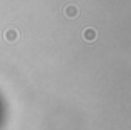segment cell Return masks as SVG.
<instances>
[{"mask_svg": "<svg viewBox=\"0 0 131 130\" xmlns=\"http://www.w3.org/2000/svg\"><path fill=\"white\" fill-rule=\"evenodd\" d=\"M81 35H83V40L85 42H95L96 39H98V32H96V29H93V27H86V29L83 30V33H81Z\"/></svg>", "mask_w": 131, "mask_h": 130, "instance_id": "3", "label": "cell"}, {"mask_svg": "<svg viewBox=\"0 0 131 130\" xmlns=\"http://www.w3.org/2000/svg\"><path fill=\"white\" fill-rule=\"evenodd\" d=\"M3 39H5L8 43H15L17 40L20 39V32L17 29H7L5 33H3Z\"/></svg>", "mask_w": 131, "mask_h": 130, "instance_id": "2", "label": "cell"}, {"mask_svg": "<svg viewBox=\"0 0 131 130\" xmlns=\"http://www.w3.org/2000/svg\"><path fill=\"white\" fill-rule=\"evenodd\" d=\"M63 15L67 18H77L80 15V8L77 5H73V3H68V5L63 7Z\"/></svg>", "mask_w": 131, "mask_h": 130, "instance_id": "1", "label": "cell"}]
</instances>
